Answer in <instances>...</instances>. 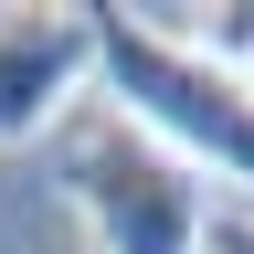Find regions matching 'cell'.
Wrapping results in <instances>:
<instances>
[{
  "mask_svg": "<svg viewBox=\"0 0 254 254\" xmlns=\"http://www.w3.org/2000/svg\"><path fill=\"white\" fill-rule=\"evenodd\" d=\"M95 21V74H106V106L138 117L170 159H190L222 190H254V85L222 74V64L190 43V32L148 21V11H106L85 0Z\"/></svg>",
  "mask_w": 254,
  "mask_h": 254,
  "instance_id": "obj_1",
  "label": "cell"
},
{
  "mask_svg": "<svg viewBox=\"0 0 254 254\" xmlns=\"http://www.w3.org/2000/svg\"><path fill=\"white\" fill-rule=\"evenodd\" d=\"M53 159V190L74 201V222L95 233V254H212V180L170 159L138 117L117 106H74L43 138Z\"/></svg>",
  "mask_w": 254,
  "mask_h": 254,
  "instance_id": "obj_2",
  "label": "cell"
},
{
  "mask_svg": "<svg viewBox=\"0 0 254 254\" xmlns=\"http://www.w3.org/2000/svg\"><path fill=\"white\" fill-rule=\"evenodd\" d=\"M95 21L85 11H0V148H43L85 106Z\"/></svg>",
  "mask_w": 254,
  "mask_h": 254,
  "instance_id": "obj_3",
  "label": "cell"
},
{
  "mask_svg": "<svg viewBox=\"0 0 254 254\" xmlns=\"http://www.w3.org/2000/svg\"><path fill=\"white\" fill-rule=\"evenodd\" d=\"M201 53L222 64V74H244V85H254V0H222L212 32H201Z\"/></svg>",
  "mask_w": 254,
  "mask_h": 254,
  "instance_id": "obj_4",
  "label": "cell"
},
{
  "mask_svg": "<svg viewBox=\"0 0 254 254\" xmlns=\"http://www.w3.org/2000/svg\"><path fill=\"white\" fill-rule=\"evenodd\" d=\"M212 254H254V212H222L212 222Z\"/></svg>",
  "mask_w": 254,
  "mask_h": 254,
  "instance_id": "obj_5",
  "label": "cell"
}]
</instances>
